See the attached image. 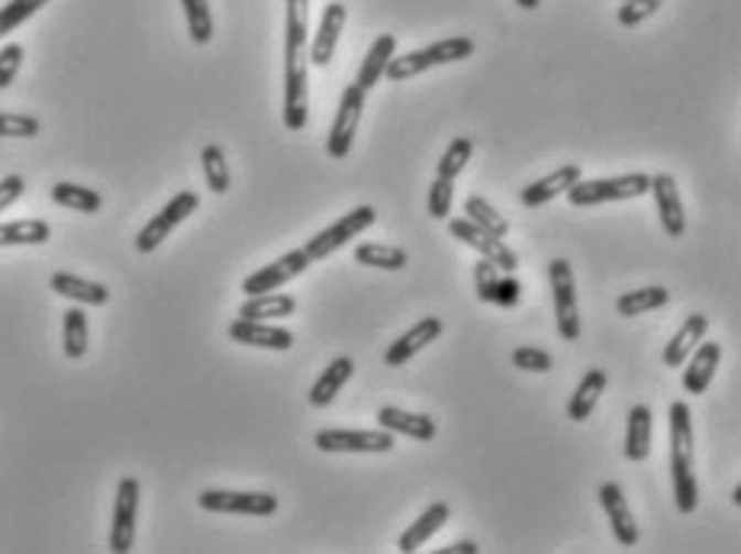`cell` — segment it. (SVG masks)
<instances>
[{
	"mask_svg": "<svg viewBox=\"0 0 741 554\" xmlns=\"http://www.w3.org/2000/svg\"><path fill=\"white\" fill-rule=\"evenodd\" d=\"M442 319L439 316H426L412 326L410 333H404L397 341H390V348L384 351V365L387 368H404L407 361H412L422 348H429L432 341L442 336Z\"/></svg>",
	"mask_w": 741,
	"mask_h": 554,
	"instance_id": "cell-14",
	"label": "cell"
},
{
	"mask_svg": "<svg viewBox=\"0 0 741 554\" xmlns=\"http://www.w3.org/2000/svg\"><path fill=\"white\" fill-rule=\"evenodd\" d=\"M667 300H670V291H667V287H658V284H652V287L622 294V297L616 300V309L619 316H642V313H652V309L667 306Z\"/></svg>",
	"mask_w": 741,
	"mask_h": 554,
	"instance_id": "cell-32",
	"label": "cell"
},
{
	"mask_svg": "<svg viewBox=\"0 0 741 554\" xmlns=\"http://www.w3.org/2000/svg\"><path fill=\"white\" fill-rule=\"evenodd\" d=\"M661 0H622V7H619L616 20L619 26H625V30H635V26H642L648 17H655L658 13Z\"/></svg>",
	"mask_w": 741,
	"mask_h": 554,
	"instance_id": "cell-40",
	"label": "cell"
},
{
	"mask_svg": "<svg viewBox=\"0 0 741 554\" xmlns=\"http://www.w3.org/2000/svg\"><path fill=\"white\" fill-rule=\"evenodd\" d=\"M355 261L365 268H380V271H404L407 268V252L397 246H377V242H362L355 249Z\"/></svg>",
	"mask_w": 741,
	"mask_h": 554,
	"instance_id": "cell-33",
	"label": "cell"
},
{
	"mask_svg": "<svg viewBox=\"0 0 741 554\" xmlns=\"http://www.w3.org/2000/svg\"><path fill=\"white\" fill-rule=\"evenodd\" d=\"M670 477H674V503L684 515L700 507V487L694 474V413L684 400L670 403Z\"/></svg>",
	"mask_w": 741,
	"mask_h": 554,
	"instance_id": "cell-1",
	"label": "cell"
},
{
	"mask_svg": "<svg viewBox=\"0 0 741 554\" xmlns=\"http://www.w3.org/2000/svg\"><path fill=\"white\" fill-rule=\"evenodd\" d=\"M513 368L545 374V371H551V368H555V361H551V355H548L545 348H536V345H519V348L513 351Z\"/></svg>",
	"mask_w": 741,
	"mask_h": 554,
	"instance_id": "cell-42",
	"label": "cell"
},
{
	"mask_svg": "<svg viewBox=\"0 0 741 554\" xmlns=\"http://www.w3.org/2000/svg\"><path fill=\"white\" fill-rule=\"evenodd\" d=\"M345 20H348L345 3H342V0H332L330 7H326V13H323V20H320L316 40L310 45V65H320V68L330 65L332 55H335V45H339V36H342Z\"/></svg>",
	"mask_w": 741,
	"mask_h": 554,
	"instance_id": "cell-18",
	"label": "cell"
},
{
	"mask_svg": "<svg viewBox=\"0 0 741 554\" xmlns=\"http://www.w3.org/2000/svg\"><path fill=\"white\" fill-rule=\"evenodd\" d=\"M719 361H722V345L719 341H700L690 351V361H684L687 365V371H684V390L694 393V397H702L709 390V384H712V378H716Z\"/></svg>",
	"mask_w": 741,
	"mask_h": 554,
	"instance_id": "cell-17",
	"label": "cell"
},
{
	"mask_svg": "<svg viewBox=\"0 0 741 554\" xmlns=\"http://www.w3.org/2000/svg\"><path fill=\"white\" fill-rule=\"evenodd\" d=\"M42 123L36 117H30V113H7V110H0V135L3 139H33V135H40Z\"/></svg>",
	"mask_w": 741,
	"mask_h": 554,
	"instance_id": "cell-39",
	"label": "cell"
},
{
	"mask_svg": "<svg viewBox=\"0 0 741 554\" xmlns=\"http://www.w3.org/2000/svg\"><path fill=\"white\" fill-rule=\"evenodd\" d=\"M23 45L20 43H7L0 48V90H7V87L17 82V75H20V65H23Z\"/></svg>",
	"mask_w": 741,
	"mask_h": 554,
	"instance_id": "cell-43",
	"label": "cell"
},
{
	"mask_svg": "<svg viewBox=\"0 0 741 554\" xmlns=\"http://www.w3.org/2000/svg\"><path fill=\"white\" fill-rule=\"evenodd\" d=\"M136 515H139V480L124 477L114 500V522H110V552H132L136 542Z\"/></svg>",
	"mask_w": 741,
	"mask_h": 554,
	"instance_id": "cell-11",
	"label": "cell"
},
{
	"mask_svg": "<svg viewBox=\"0 0 741 554\" xmlns=\"http://www.w3.org/2000/svg\"><path fill=\"white\" fill-rule=\"evenodd\" d=\"M471 155H474V139H471V135H458L452 145L445 149V155L439 159V169H436V174H439V177H449V181H454V177L464 171V165L471 162Z\"/></svg>",
	"mask_w": 741,
	"mask_h": 554,
	"instance_id": "cell-37",
	"label": "cell"
},
{
	"mask_svg": "<svg viewBox=\"0 0 741 554\" xmlns=\"http://www.w3.org/2000/svg\"><path fill=\"white\" fill-rule=\"evenodd\" d=\"M49 287L58 294V297L75 300L82 306H107L110 303V291L97 281H84L78 274H68V271H55Z\"/></svg>",
	"mask_w": 741,
	"mask_h": 554,
	"instance_id": "cell-22",
	"label": "cell"
},
{
	"mask_svg": "<svg viewBox=\"0 0 741 554\" xmlns=\"http://www.w3.org/2000/svg\"><path fill=\"white\" fill-rule=\"evenodd\" d=\"M449 232H452L458 242H464L468 249L481 252V258L494 261L500 271L513 274V271L519 268V258H516V252H513L503 239H496V236H491V232H484V229H481L477 222H471L468 216L449 219Z\"/></svg>",
	"mask_w": 741,
	"mask_h": 554,
	"instance_id": "cell-9",
	"label": "cell"
},
{
	"mask_svg": "<svg viewBox=\"0 0 741 554\" xmlns=\"http://www.w3.org/2000/svg\"><path fill=\"white\" fill-rule=\"evenodd\" d=\"M297 313V300L290 294H258V297H246L239 306L243 319H281V316H293Z\"/></svg>",
	"mask_w": 741,
	"mask_h": 554,
	"instance_id": "cell-28",
	"label": "cell"
},
{
	"mask_svg": "<svg viewBox=\"0 0 741 554\" xmlns=\"http://www.w3.org/2000/svg\"><path fill=\"white\" fill-rule=\"evenodd\" d=\"M732 503H735V507H741V484L735 487V490H732Z\"/></svg>",
	"mask_w": 741,
	"mask_h": 554,
	"instance_id": "cell-49",
	"label": "cell"
},
{
	"mask_svg": "<svg viewBox=\"0 0 741 554\" xmlns=\"http://www.w3.org/2000/svg\"><path fill=\"white\" fill-rule=\"evenodd\" d=\"M184 17H187V33L197 45H206L213 40V13L206 0H181Z\"/></svg>",
	"mask_w": 741,
	"mask_h": 554,
	"instance_id": "cell-36",
	"label": "cell"
},
{
	"mask_svg": "<svg viewBox=\"0 0 741 554\" xmlns=\"http://www.w3.org/2000/svg\"><path fill=\"white\" fill-rule=\"evenodd\" d=\"M548 281H551V297H555V319L558 333L565 341L580 339V303H577L574 268L568 258H555L548 264Z\"/></svg>",
	"mask_w": 741,
	"mask_h": 554,
	"instance_id": "cell-4",
	"label": "cell"
},
{
	"mask_svg": "<svg viewBox=\"0 0 741 554\" xmlns=\"http://www.w3.org/2000/svg\"><path fill=\"white\" fill-rule=\"evenodd\" d=\"M474 40L468 36H452V40H439V43L426 45V48H416V52H407V55H394L384 78L390 82H410L416 75L429 72V68H439V65H452V62H464L474 55Z\"/></svg>",
	"mask_w": 741,
	"mask_h": 554,
	"instance_id": "cell-2",
	"label": "cell"
},
{
	"mask_svg": "<svg viewBox=\"0 0 741 554\" xmlns=\"http://www.w3.org/2000/svg\"><path fill=\"white\" fill-rule=\"evenodd\" d=\"M597 497H600V507L610 515V525H613V535H616L619 545L622 548H635L638 545V525H635V512L629 510V500H625L622 487H619L616 480H606V484H600Z\"/></svg>",
	"mask_w": 741,
	"mask_h": 554,
	"instance_id": "cell-13",
	"label": "cell"
},
{
	"mask_svg": "<svg viewBox=\"0 0 741 554\" xmlns=\"http://www.w3.org/2000/svg\"><path fill=\"white\" fill-rule=\"evenodd\" d=\"M310 264H313V261H310V256H307L303 249H293V252L281 256L278 261L265 264L261 271L248 274L246 281H243V294H246V297H258V294L281 291V287L290 284L293 278H300Z\"/></svg>",
	"mask_w": 741,
	"mask_h": 554,
	"instance_id": "cell-10",
	"label": "cell"
},
{
	"mask_svg": "<svg viewBox=\"0 0 741 554\" xmlns=\"http://www.w3.org/2000/svg\"><path fill=\"white\" fill-rule=\"evenodd\" d=\"M516 3H519L523 10H538V7H541V0H516Z\"/></svg>",
	"mask_w": 741,
	"mask_h": 554,
	"instance_id": "cell-48",
	"label": "cell"
},
{
	"mask_svg": "<svg viewBox=\"0 0 741 554\" xmlns=\"http://www.w3.org/2000/svg\"><path fill=\"white\" fill-rule=\"evenodd\" d=\"M648 194H655V204H658V216L664 232L670 239H680L687 232V214H684V200H680V187L670 174H655L652 177V187Z\"/></svg>",
	"mask_w": 741,
	"mask_h": 554,
	"instance_id": "cell-15",
	"label": "cell"
},
{
	"mask_svg": "<svg viewBox=\"0 0 741 554\" xmlns=\"http://www.w3.org/2000/svg\"><path fill=\"white\" fill-rule=\"evenodd\" d=\"M52 200L58 207L75 210V214H100V207H104V197L94 187H82V184H72V181H58L52 187Z\"/></svg>",
	"mask_w": 741,
	"mask_h": 554,
	"instance_id": "cell-29",
	"label": "cell"
},
{
	"mask_svg": "<svg viewBox=\"0 0 741 554\" xmlns=\"http://www.w3.org/2000/svg\"><path fill=\"white\" fill-rule=\"evenodd\" d=\"M62 345H65V355L72 361H78L87 355V339H90V329H87V313L82 306H72L62 319Z\"/></svg>",
	"mask_w": 741,
	"mask_h": 554,
	"instance_id": "cell-31",
	"label": "cell"
},
{
	"mask_svg": "<svg viewBox=\"0 0 741 554\" xmlns=\"http://www.w3.org/2000/svg\"><path fill=\"white\" fill-rule=\"evenodd\" d=\"M229 339L239 345H251V348H268V351H290L293 348V333L271 326L268 319H236L229 326Z\"/></svg>",
	"mask_w": 741,
	"mask_h": 554,
	"instance_id": "cell-16",
	"label": "cell"
},
{
	"mask_svg": "<svg viewBox=\"0 0 741 554\" xmlns=\"http://www.w3.org/2000/svg\"><path fill=\"white\" fill-rule=\"evenodd\" d=\"M519 294H523V284L506 274V278H496L494 291H491V300L487 303H496V306H516L519 303Z\"/></svg>",
	"mask_w": 741,
	"mask_h": 554,
	"instance_id": "cell-44",
	"label": "cell"
},
{
	"mask_svg": "<svg viewBox=\"0 0 741 554\" xmlns=\"http://www.w3.org/2000/svg\"><path fill=\"white\" fill-rule=\"evenodd\" d=\"M49 0H10L7 7H0V40L7 33H13L17 26H23L30 17H36Z\"/></svg>",
	"mask_w": 741,
	"mask_h": 554,
	"instance_id": "cell-38",
	"label": "cell"
},
{
	"mask_svg": "<svg viewBox=\"0 0 741 554\" xmlns=\"http://www.w3.org/2000/svg\"><path fill=\"white\" fill-rule=\"evenodd\" d=\"M313 445L320 448V452H326V455H339V452H345V455H352V452H368V455H387L394 445H397V438H394V432H387V428H323V432H316V438H313Z\"/></svg>",
	"mask_w": 741,
	"mask_h": 554,
	"instance_id": "cell-7",
	"label": "cell"
},
{
	"mask_svg": "<svg viewBox=\"0 0 741 554\" xmlns=\"http://www.w3.org/2000/svg\"><path fill=\"white\" fill-rule=\"evenodd\" d=\"M452 200H454V181L436 174V181H432V187H429V216H432V219H449V214H452Z\"/></svg>",
	"mask_w": 741,
	"mask_h": 554,
	"instance_id": "cell-41",
	"label": "cell"
},
{
	"mask_svg": "<svg viewBox=\"0 0 741 554\" xmlns=\"http://www.w3.org/2000/svg\"><path fill=\"white\" fill-rule=\"evenodd\" d=\"M706 333H709V319L702 313L687 316V323L677 329V336L667 341V348H664V365L667 368H680L690 358V351L706 339Z\"/></svg>",
	"mask_w": 741,
	"mask_h": 554,
	"instance_id": "cell-25",
	"label": "cell"
},
{
	"mask_svg": "<svg viewBox=\"0 0 741 554\" xmlns=\"http://www.w3.org/2000/svg\"><path fill=\"white\" fill-rule=\"evenodd\" d=\"M648 455H652V410L638 403L629 410V423H625V458L638 465Z\"/></svg>",
	"mask_w": 741,
	"mask_h": 554,
	"instance_id": "cell-26",
	"label": "cell"
},
{
	"mask_svg": "<svg viewBox=\"0 0 741 554\" xmlns=\"http://www.w3.org/2000/svg\"><path fill=\"white\" fill-rule=\"evenodd\" d=\"M652 187V174H619V177H593V181H574L565 194L571 207H597V204H613V200H632L645 197Z\"/></svg>",
	"mask_w": 741,
	"mask_h": 554,
	"instance_id": "cell-3",
	"label": "cell"
},
{
	"mask_svg": "<svg viewBox=\"0 0 741 554\" xmlns=\"http://www.w3.org/2000/svg\"><path fill=\"white\" fill-rule=\"evenodd\" d=\"M574 181H580V165L571 162V165H561L558 171H551V174L533 181L529 187H523L519 200H523V207H541V204L555 200L558 194H565Z\"/></svg>",
	"mask_w": 741,
	"mask_h": 554,
	"instance_id": "cell-20",
	"label": "cell"
},
{
	"mask_svg": "<svg viewBox=\"0 0 741 554\" xmlns=\"http://www.w3.org/2000/svg\"><path fill=\"white\" fill-rule=\"evenodd\" d=\"M352 374H355V361L352 358H335L330 368L320 374V381L313 384L310 390V406H316V410H323V406H330L332 400L342 393V387L352 381Z\"/></svg>",
	"mask_w": 741,
	"mask_h": 554,
	"instance_id": "cell-27",
	"label": "cell"
},
{
	"mask_svg": "<svg viewBox=\"0 0 741 554\" xmlns=\"http://www.w3.org/2000/svg\"><path fill=\"white\" fill-rule=\"evenodd\" d=\"M201 165H204L206 187H210L213 194H226L229 184H233V177H229V165H226L223 149H219V145H204V152H201Z\"/></svg>",
	"mask_w": 741,
	"mask_h": 554,
	"instance_id": "cell-34",
	"label": "cell"
},
{
	"mask_svg": "<svg viewBox=\"0 0 741 554\" xmlns=\"http://www.w3.org/2000/svg\"><path fill=\"white\" fill-rule=\"evenodd\" d=\"M197 207H201V197H197L194 191H181V194H174L165 207L139 229V236H136V252H142V256L155 252V249L165 242L168 236H171L187 216L197 214Z\"/></svg>",
	"mask_w": 741,
	"mask_h": 554,
	"instance_id": "cell-5",
	"label": "cell"
},
{
	"mask_svg": "<svg viewBox=\"0 0 741 554\" xmlns=\"http://www.w3.org/2000/svg\"><path fill=\"white\" fill-rule=\"evenodd\" d=\"M394 55H397V36H394V33H380V36L370 43L368 55L362 58V68H358L355 85L362 87L365 94H368L370 87L380 85V78H384V72H387V65H390Z\"/></svg>",
	"mask_w": 741,
	"mask_h": 554,
	"instance_id": "cell-24",
	"label": "cell"
},
{
	"mask_svg": "<svg viewBox=\"0 0 741 554\" xmlns=\"http://www.w3.org/2000/svg\"><path fill=\"white\" fill-rule=\"evenodd\" d=\"M442 554H477V542H452V545H445V548H439Z\"/></svg>",
	"mask_w": 741,
	"mask_h": 554,
	"instance_id": "cell-47",
	"label": "cell"
},
{
	"mask_svg": "<svg viewBox=\"0 0 741 554\" xmlns=\"http://www.w3.org/2000/svg\"><path fill=\"white\" fill-rule=\"evenodd\" d=\"M23 191H26V181H23L20 174L3 177V181H0V214H3L7 207H13V204L23 197Z\"/></svg>",
	"mask_w": 741,
	"mask_h": 554,
	"instance_id": "cell-46",
	"label": "cell"
},
{
	"mask_svg": "<svg viewBox=\"0 0 741 554\" xmlns=\"http://www.w3.org/2000/svg\"><path fill=\"white\" fill-rule=\"evenodd\" d=\"M52 239V226L45 219H20L0 226V249L10 246H45Z\"/></svg>",
	"mask_w": 741,
	"mask_h": 554,
	"instance_id": "cell-30",
	"label": "cell"
},
{
	"mask_svg": "<svg viewBox=\"0 0 741 554\" xmlns=\"http://www.w3.org/2000/svg\"><path fill=\"white\" fill-rule=\"evenodd\" d=\"M449 519H452V507H449V503H432L429 510L419 512V519H416L410 529L400 535L397 548L404 554L419 552V548H422V545H426V542H429Z\"/></svg>",
	"mask_w": 741,
	"mask_h": 554,
	"instance_id": "cell-23",
	"label": "cell"
},
{
	"mask_svg": "<svg viewBox=\"0 0 741 554\" xmlns=\"http://www.w3.org/2000/svg\"><path fill=\"white\" fill-rule=\"evenodd\" d=\"M377 426L394 432V435H410L416 442H432L436 438V420L426 413H407L400 406H380L377 410Z\"/></svg>",
	"mask_w": 741,
	"mask_h": 554,
	"instance_id": "cell-19",
	"label": "cell"
},
{
	"mask_svg": "<svg viewBox=\"0 0 741 554\" xmlns=\"http://www.w3.org/2000/svg\"><path fill=\"white\" fill-rule=\"evenodd\" d=\"M377 222V210L370 207V204H362V207H355L352 214H345L339 222H332L330 229H323V232H316L307 246H303V252L310 256V261H323V258L335 256L339 249H345L355 236H362L365 229H370Z\"/></svg>",
	"mask_w": 741,
	"mask_h": 554,
	"instance_id": "cell-6",
	"label": "cell"
},
{
	"mask_svg": "<svg viewBox=\"0 0 741 554\" xmlns=\"http://www.w3.org/2000/svg\"><path fill=\"white\" fill-rule=\"evenodd\" d=\"M201 510L229 512V515H275L278 497L271 493H243V490H204L197 497Z\"/></svg>",
	"mask_w": 741,
	"mask_h": 554,
	"instance_id": "cell-12",
	"label": "cell"
},
{
	"mask_svg": "<svg viewBox=\"0 0 741 554\" xmlns=\"http://www.w3.org/2000/svg\"><path fill=\"white\" fill-rule=\"evenodd\" d=\"M365 90L352 85L342 90V100H339V110H335V120H332L330 135H326V152L330 159H345L352 152V142H355V132H358V123H362V113H365Z\"/></svg>",
	"mask_w": 741,
	"mask_h": 554,
	"instance_id": "cell-8",
	"label": "cell"
},
{
	"mask_svg": "<svg viewBox=\"0 0 741 554\" xmlns=\"http://www.w3.org/2000/svg\"><path fill=\"white\" fill-rule=\"evenodd\" d=\"M464 214H468V219L471 222H477L484 232H491V236H496V239H506V232H509V222H506V216H500L484 200V197H468L464 200Z\"/></svg>",
	"mask_w": 741,
	"mask_h": 554,
	"instance_id": "cell-35",
	"label": "cell"
},
{
	"mask_svg": "<svg viewBox=\"0 0 741 554\" xmlns=\"http://www.w3.org/2000/svg\"><path fill=\"white\" fill-rule=\"evenodd\" d=\"M496 278H500V268H496L494 261H487V258H481L477 264H474V284H477V297L491 300V291H494Z\"/></svg>",
	"mask_w": 741,
	"mask_h": 554,
	"instance_id": "cell-45",
	"label": "cell"
},
{
	"mask_svg": "<svg viewBox=\"0 0 741 554\" xmlns=\"http://www.w3.org/2000/svg\"><path fill=\"white\" fill-rule=\"evenodd\" d=\"M606 387H610V374H606L603 368H590V371L583 374V381L577 384L574 393H571L568 420H574V423L590 420L593 410H597V403H600V397L606 393Z\"/></svg>",
	"mask_w": 741,
	"mask_h": 554,
	"instance_id": "cell-21",
	"label": "cell"
}]
</instances>
